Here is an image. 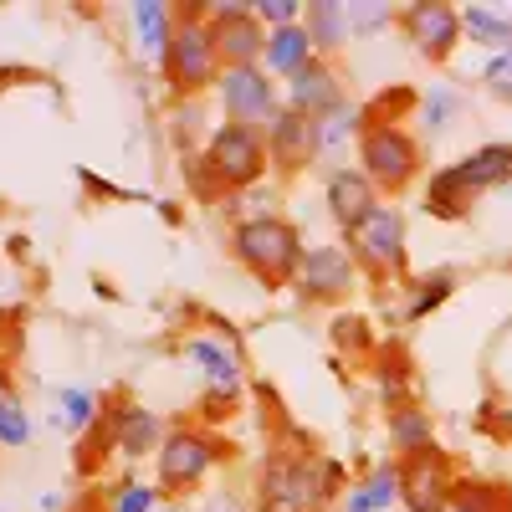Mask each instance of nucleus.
<instances>
[{"instance_id": "ea45409f", "label": "nucleus", "mask_w": 512, "mask_h": 512, "mask_svg": "<svg viewBox=\"0 0 512 512\" xmlns=\"http://www.w3.org/2000/svg\"><path fill=\"white\" fill-rule=\"evenodd\" d=\"M164 512H180V507H164Z\"/></svg>"}, {"instance_id": "b1692460", "label": "nucleus", "mask_w": 512, "mask_h": 512, "mask_svg": "<svg viewBox=\"0 0 512 512\" xmlns=\"http://www.w3.org/2000/svg\"><path fill=\"white\" fill-rule=\"evenodd\" d=\"M390 446L400 451V461L415 456V451H425V446H436V425H431V415H425L420 405L395 410V415H390Z\"/></svg>"}, {"instance_id": "2eb2a0df", "label": "nucleus", "mask_w": 512, "mask_h": 512, "mask_svg": "<svg viewBox=\"0 0 512 512\" xmlns=\"http://www.w3.org/2000/svg\"><path fill=\"white\" fill-rule=\"evenodd\" d=\"M282 103H287V113H303V118L318 123V118H328L333 108H344L349 93H344V77L333 72V62L318 57L308 72H297V77L287 82V98H282Z\"/></svg>"}, {"instance_id": "9d476101", "label": "nucleus", "mask_w": 512, "mask_h": 512, "mask_svg": "<svg viewBox=\"0 0 512 512\" xmlns=\"http://www.w3.org/2000/svg\"><path fill=\"white\" fill-rule=\"evenodd\" d=\"M221 108H226V123H251V128H272L282 118V98H277V82L267 67H226L221 82Z\"/></svg>"}, {"instance_id": "473e14b6", "label": "nucleus", "mask_w": 512, "mask_h": 512, "mask_svg": "<svg viewBox=\"0 0 512 512\" xmlns=\"http://www.w3.org/2000/svg\"><path fill=\"white\" fill-rule=\"evenodd\" d=\"M451 287H456V272H431L420 282V292L410 297V308H405V318H425V313H436L446 297H451Z\"/></svg>"}, {"instance_id": "aec40b11", "label": "nucleus", "mask_w": 512, "mask_h": 512, "mask_svg": "<svg viewBox=\"0 0 512 512\" xmlns=\"http://www.w3.org/2000/svg\"><path fill=\"white\" fill-rule=\"evenodd\" d=\"M128 16H134V36H139L144 57H159L164 62L169 36H175V26H180V6H169V0H139Z\"/></svg>"}, {"instance_id": "9b49d317", "label": "nucleus", "mask_w": 512, "mask_h": 512, "mask_svg": "<svg viewBox=\"0 0 512 512\" xmlns=\"http://www.w3.org/2000/svg\"><path fill=\"white\" fill-rule=\"evenodd\" d=\"M205 16H210V36H216L221 67H262L267 26H262V16H256V6L221 0V6H205Z\"/></svg>"}, {"instance_id": "a878e982", "label": "nucleus", "mask_w": 512, "mask_h": 512, "mask_svg": "<svg viewBox=\"0 0 512 512\" xmlns=\"http://www.w3.org/2000/svg\"><path fill=\"white\" fill-rule=\"evenodd\" d=\"M328 344H333L338 354L364 359V354H374V328H369V318H359V313H333V323H328Z\"/></svg>"}, {"instance_id": "393cba45", "label": "nucleus", "mask_w": 512, "mask_h": 512, "mask_svg": "<svg viewBox=\"0 0 512 512\" xmlns=\"http://www.w3.org/2000/svg\"><path fill=\"white\" fill-rule=\"evenodd\" d=\"M359 134H364V108L359 103L333 108L328 118H318V154H344L349 144H359Z\"/></svg>"}, {"instance_id": "ddd939ff", "label": "nucleus", "mask_w": 512, "mask_h": 512, "mask_svg": "<svg viewBox=\"0 0 512 512\" xmlns=\"http://www.w3.org/2000/svg\"><path fill=\"white\" fill-rule=\"evenodd\" d=\"M359 282V262L349 256V246H313L303 272H297V297L308 308H333L344 303Z\"/></svg>"}, {"instance_id": "6ab92c4d", "label": "nucleus", "mask_w": 512, "mask_h": 512, "mask_svg": "<svg viewBox=\"0 0 512 512\" xmlns=\"http://www.w3.org/2000/svg\"><path fill=\"white\" fill-rule=\"evenodd\" d=\"M318 62V47H313V36H308V26L297 21V26H277V31H267V57H262V67L272 72V77H282V82H292L297 72H308Z\"/></svg>"}, {"instance_id": "cd10ccee", "label": "nucleus", "mask_w": 512, "mask_h": 512, "mask_svg": "<svg viewBox=\"0 0 512 512\" xmlns=\"http://www.w3.org/2000/svg\"><path fill=\"white\" fill-rule=\"evenodd\" d=\"M461 26H466V36H472V41H487V47L512 52V16L487 11V6H466L461 11Z\"/></svg>"}, {"instance_id": "7ed1b4c3", "label": "nucleus", "mask_w": 512, "mask_h": 512, "mask_svg": "<svg viewBox=\"0 0 512 512\" xmlns=\"http://www.w3.org/2000/svg\"><path fill=\"white\" fill-rule=\"evenodd\" d=\"M512 180V144H482L477 154L456 159L451 169H441V175L431 180V190H425V210L441 221H466L472 216V205L507 185Z\"/></svg>"}, {"instance_id": "dca6fc26", "label": "nucleus", "mask_w": 512, "mask_h": 512, "mask_svg": "<svg viewBox=\"0 0 512 512\" xmlns=\"http://www.w3.org/2000/svg\"><path fill=\"white\" fill-rule=\"evenodd\" d=\"M108 410H113V431H118V456H128V461L159 456V446H164V436H169V425H164L149 405L128 400V395H113Z\"/></svg>"}, {"instance_id": "4468645a", "label": "nucleus", "mask_w": 512, "mask_h": 512, "mask_svg": "<svg viewBox=\"0 0 512 512\" xmlns=\"http://www.w3.org/2000/svg\"><path fill=\"white\" fill-rule=\"evenodd\" d=\"M400 26H405L410 47H415L425 62H446V57L456 52V41L466 36L461 11L446 6V0H415V6H400Z\"/></svg>"}, {"instance_id": "1a4fd4ad", "label": "nucleus", "mask_w": 512, "mask_h": 512, "mask_svg": "<svg viewBox=\"0 0 512 512\" xmlns=\"http://www.w3.org/2000/svg\"><path fill=\"white\" fill-rule=\"evenodd\" d=\"M359 169L374 180V190L400 195L420 175V144L400 123H364L359 134Z\"/></svg>"}, {"instance_id": "e433bc0d", "label": "nucleus", "mask_w": 512, "mask_h": 512, "mask_svg": "<svg viewBox=\"0 0 512 512\" xmlns=\"http://www.w3.org/2000/svg\"><path fill=\"white\" fill-rule=\"evenodd\" d=\"M456 93H431V98H425L420 103V113H425V123H431V128H446L451 118H456Z\"/></svg>"}, {"instance_id": "4c0bfd02", "label": "nucleus", "mask_w": 512, "mask_h": 512, "mask_svg": "<svg viewBox=\"0 0 512 512\" xmlns=\"http://www.w3.org/2000/svg\"><path fill=\"white\" fill-rule=\"evenodd\" d=\"M205 512H246V507H241L231 492H221V497H210V502H205Z\"/></svg>"}, {"instance_id": "412c9836", "label": "nucleus", "mask_w": 512, "mask_h": 512, "mask_svg": "<svg viewBox=\"0 0 512 512\" xmlns=\"http://www.w3.org/2000/svg\"><path fill=\"white\" fill-rule=\"evenodd\" d=\"M303 26H308V36H313V47H318V57H323V62H328V57H333V52L354 36L349 6H338V0H313L308 16H303Z\"/></svg>"}, {"instance_id": "6e6552de", "label": "nucleus", "mask_w": 512, "mask_h": 512, "mask_svg": "<svg viewBox=\"0 0 512 512\" xmlns=\"http://www.w3.org/2000/svg\"><path fill=\"white\" fill-rule=\"evenodd\" d=\"M344 246L364 277H374V282L405 277V216L395 205H379L354 231H344Z\"/></svg>"}, {"instance_id": "a211bd4d", "label": "nucleus", "mask_w": 512, "mask_h": 512, "mask_svg": "<svg viewBox=\"0 0 512 512\" xmlns=\"http://www.w3.org/2000/svg\"><path fill=\"white\" fill-rule=\"evenodd\" d=\"M267 144H272V164L282 169V175H303V169L318 159V123L282 108V118L267 128Z\"/></svg>"}, {"instance_id": "2f4dec72", "label": "nucleus", "mask_w": 512, "mask_h": 512, "mask_svg": "<svg viewBox=\"0 0 512 512\" xmlns=\"http://www.w3.org/2000/svg\"><path fill=\"white\" fill-rule=\"evenodd\" d=\"M420 108V93L415 88H384L374 103H364V123H400V113Z\"/></svg>"}, {"instance_id": "bb28decb", "label": "nucleus", "mask_w": 512, "mask_h": 512, "mask_svg": "<svg viewBox=\"0 0 512 512\" xmlns=\"http://www.w3.org/2000/svg\"><path fill=\"white\" fill-rule=\"evenodd\" d=\"M103 512H164V492L139 477H118V487L103 497Z\"/></svg>"}, {"instance_id": "58836bf2", "label": "nucleus", "mask_w": 512, "mask_h": 512, "mask_svg": "<svg viewBox=\"0 0 512 512\" xmlns=\"http://www.w3.org/2000/svg\"><path fill=\"white\" fill-rule=\"evenodd\" d=\"M57 507H62V497H57V492H47V497H41V512H57Z\"/></svg>"}, {"instance_id": "f8f14e48", "label": "nucleus", "mask_w": 512, "mask_h": 512, "mask_svg": "<svg viewBox=\"0 0 512 512\" xmlns=\"http://www.w3.org/2000/svg\"><path fill=\"white\" fill-rule=\"evenodd\" d=\"M451 492H456V472H451V456L441 446H425V451L400 461V502H405V512H446Z\"/></svg>"}, {"instance_id": "c85d7f7f", "label": "nucleus", "mask_w": 512, "mask_h": 512, "mask_svg": "<svg viewBox=\"0 0 512 512\" xmlns=\"http://www.w3.org/2000/svg\"><path fill=\"white\" fill-rule=\"evenodd\" d=\"M36 441V425H31V410L11 395V390H0V446L6 451H21Z\"/></svg>"}, {"instance_id": "f704fd0d", "label": "nucleus", "mask_w": 512, "mask_h": 512, "mask_svg": "<svg viewBox=\"0 0 512 512\" xmlns=\"http://www.w3.org/2000/svg\"><path fill=\"white\" fill-rule=\"evenodd\" d=\"M256 16H262L267 31H277V26H297V16H308V6H297V0H256Z\"/></svg>"}, {"instance_id": "0eeeda50", "label": "nucleus", "mask_w": 512, "mask_h": 512, "mask_svg": "<svg viewBox=\"0 0 512 512\" xmlns=\"http://www.w3.org/2000/svg\"><path fill=\"white\" fill-rule=\"evenodd\" d=\"M205 164H210V175L221 180L226 195H241V190H251V185H262V180H267V169H272L267 128L221 123L216 134L205 139Z\"/></svg>"}, {"instance_id": "c9c22d12", "label": "nucleus", "mask_w": 512, "mask_h": 512, "mask_svg": "<svg viewBox=\"0 0 512 512\" xmlns=\"http://www.w3.org/2000/svg\"><path fill=\"white\" fill-rule=\"evenodd\" d=\"M482 88H492L497 98H512V52H497L482 67Z\"/></svg>"}, {"instance_id": "5701e85b", "label": "nucleus", "mask_w": 512, "mask_h": 512, "mask_svg": "<svg viewBox=\"0 0 512 512\" xmlns=\"http://www.w3.org/2000/svg\"><path fill=\"white\" fill-rule=\"evenodd\" d=\"M395 497H400V466H374L359 487H349L344 512H390Z\"/></svg>"}, {"instance_id": "f257e3e1", "label": "nucleus", "mask_w": 512, "mask_h": 512, "mask_svg": "<svg viewBox=\"0 0 512 512\" xmlns=\"http://www.w3.org/2000/svg\"><path fill=\"white\" fill-rule=\"evenodd\" d=\"M344 492V466L333 456H318L303 441H277L256 477V502H287L297 512H328Z\"/></svg>"}, {"instance_id": "c756f323", "label": "nucleus", "mask_w": 512, "mask_h": 512, "mask_svg": "<svg viewBox=\"0 0 512 512\" xmlns=\"http://www.w3.org/2000/svg\"><path fill=\"white\" fill-rule=\"evenodd\" d=\"M502 507H507L502 487H492V482H456L446 512H502Z\"/></svg>"}, {"instance_id": "72a5a7b5", "label": "nucleus", "mask_w": 512, "mask_h": 512, "mask_svg": "<svg viewBox=\"0 0 512 512\" xmlns=\"http://www.w3.org/2000/svg\"><path fill=\"white\" fill-rule=\"evenodd\" d=\"M349 21H354V36H374L390 21H400V11L395 6H349Z\"/></svg>"}, {"instance_id": "20e7f679", "label": "nucleus", "mask_w": 512, "mask_h": 512, "mask_svg": "<svg viewBox=\"0 0 512 512\" xmlns=\"http://www.w3.org/2000/svg\"><path fill=\"white\" fill-rule=\"evenodd\" d=\"M164 82H169V98H200L205 88L221 82V52H216V36H210V16L205 6H180V26L169 36V52H164Z\"/></svg>"}, {"instance_id": "f3484780", "label": "nucleus", "mask_w": 512, "mask_h": 512, "mask_svg": "<svg viewBox=\"0 0 512 512\" xmlns=\"http://www.w3.org/2000/svg\"><path fill=\"white\" fill-rule=\"evenodd\" d=\"M323 205H328V216L338 226L354 231L364 216H374L384 200H379V190H374V180L364 175V169H333L328 185H323Z\"/></svg>"}, {"instance_id": "39448f33", "label": "nucleus", "mask_w": 512, "mask_h": 512, "mask_svg": "<svg viewBox=\"0 0 512 512\" xmlns=\"http://www.w3.org/2000/svg\"><path fill=\"white\" fill-rule=\"evenodd\" d=\"M226 461H231V441H221L210 425H169V436L154 456V487L164 497H185L210 472H221Z\"/></svg>"}, {"instance_id": "4be33fe9", "label": "nucleus", "mask_w": 512, "mask_h": 512, "mask_svg": "<svg viewBox=\"0 0 512 512\" xmlns=\"http://www.w3.org/2000/svg\"><path fill=\"white\" fill-rule=\"evenodd\" d=\"M103 415V405H98V395L88 390V384H62L57 390V431H67L72 441H82L93 431V420Z\"/></svg>"}, {"instance_id": "7c9ffc66", "label": "nucleus", "mask_w": 512, "mask_h": 512, "mask_svg": "<svg viewBox=\"0 0 512 512\" xmlns=\"http://www.w3.org/2000/svg\"><path fill=\"white\" fill-rule=\"evenodd\" d=\"M379 400H384V410H390V415L410 405V374H405V364L395 354L379 359Z\"/></svg>"}, {"instance_id": "423d86ee", "label": "nucleus", "mask_w": 512, "mask_h": 512, "mask_svg": "<svg viewBox=\"0 0 512 512\" xmlns=\"http://www.w3.org/2000/svg\"><path fill=\"white\" fill-rule=\"evenodd\" d=\"M180 359L205 379L200 410L210 420H226L241 405V395H246V349L231 344V338H221V333H185L180 338Z\"/></svg>"}, {"instance_id": "f03ea898", "label": "nucleus", "mask_w": 512, "mask_h": 512, "mask_svg": "<svg viewBox=\"0 0 512 512\" xmlns=\"http://www.w3.org/2000/svg\"><path fill=\"white\" fill-rule=\"evenodd\" d=\"M231 256L262 287H297V272L308 262V246L287 216H246L231 231Z\"/></svg>"}]
</instances>
